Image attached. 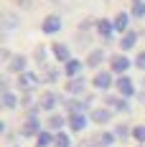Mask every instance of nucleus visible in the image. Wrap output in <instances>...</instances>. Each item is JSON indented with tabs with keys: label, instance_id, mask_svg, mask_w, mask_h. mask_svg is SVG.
<instances>
[{
	"label": "nucleus",
	"instance_id": "4468645a",
	"mask_svg": "<svg viewBox=\"0 0 145 147\" xmlns=\"http://www.w3.org/2000/svg\"><path fill=\"white\" fill-rule=\"evenodd\" d=\"M54 56H56L59 61H66V63L71 61V59H69V48H66L64 43H56V46H54Z\"/></svg>",
	"mask_w": 145,
	"mask_h": 147
},
{
	"label": "nucleus",
	"instance_id": "7ed1b4c3",
	"mask_svg": "<svg viewBox=\"0 0 145 147\" xmlns=\"http://www.w3.org/2000/svg\"><path fill=\"white\" fill-rule=\"evenodd\" d=\"M94 86L97 89H110L112 86V74L110 71H99L97 76H94Z\"/></svg>",
	"mask_w": 145,
	"mask_h": 147
},
{
	"label": "nucleus",
	"instance_id": "cd10ccee",
	"mask_svg": "<svg viewBox=\"0 0 145 147\" xmlns=\"http://www.w3.org/2000/svg\"><path fill=\"white\" fill-rule=\"evenodd\" d=\"M115 132H117V137H127V134H130V129H127V127H122V124H120V127H117Z\"/></svg>",
	"mask_w": 145,
	"mask_h": 147
},
{
	"label": "nucleus",
	"instance_id": "ddd939ff",
	"mask_svg": "<svg viewBox=\"0 0 145 147\" xmlns=\"http://www.w3.org/2000/svg\"><path fill=\"white\" fill-rule=\"evenodd\" d=\"M33 134H41L38 132V122H36V117H31L28 122H26V127H23V137H33Z\"/></svg>",
	"mask_w": 145,
	"mask_h": 147
},
{
	"label": "nucleus",
	"instance_id": "412c9836",
	"mask_svg": "<svg viewBox=\"0 0 145 147\" xmlns=\"http://www.w3.org/2000/svg\"><path fill=\"white\" fill-rule=\"evenodd\" d=\"M51 142H54L51 132H41V134H38V147H48Z\"/></svg>",
	"mask_w": 145,
	"mask_h": 147
},
{
	"label": "nucleus",
	"instance_id": "aec40b11",
	"mask_svg": "<svg viewBox=\"0 0 145 147\" xmlns=\"http://www.w3.org/2000/svg\"><path fill=\"white\" fill-rule=\"evenodd\" d=\"M41 107H44V109H54V107H56V96H54V94H46L44 99H41Z\"/></svg>",
	"mask_w": 145,
	"mask_h": 147
},
{
	"label": "nucleus",
	"instance_id": "7c9ffc66",
	"mask_svg": "<svg viewBox=\"0 0 145 147\" xmlns=\"http://www.w3.org/2000/svg\"><path fill=\"white\" fill-rule=\"evenodd\" d=\"M135 3H143V0H135Z\"/></svg>",
	"mask_w": 145,
	"mask_h": 147
},
{
	"label": "nucleus",
	"instance_id": "dca6fc26",
	"mask_svg": "<svg viewBox=\"0 0 145 147\" xmlns=\"http://www.w3.org/2000/svg\"><path fill=\"white\" fill-rule=\"evenodd\" d=\"M15 104H18V99H15L13 91H3V107L5 109H15Z\"/></svg>",
	"mask_w": 145,
	"mask_h": 147
},
{
	"label": "nucleus",
	"instance_id": "f3484780",
	"mask_svg": "<svg viewBox=\"0 0 145 147\" xmlns=\"http://www.w3.org/2000/svg\"><path fill=\"white\" fill-rule=\"evenodd\" d=\"M66 89H69L71 94H82V91H84V79H71Z\"/></svg>",
	"mask_w": 145,
	"mask_h": 147
},
{
	"label": "nucleus",
	"instance_id": "f03ea898",
	"mask_svg": "<svg viewBox=\"0 0 145 147\" xmlns=\"http://www.w3.org/2000/svg\"><path fill=\"white\" fill-rule=\"evenodd\" d=\"M117 89H120L122 96H132V94H135V86H132V81L127 76H120V79H117Z\"/></svg>",
	"mask_w": 145,
	"mask_h": 147
},
{
	"label": "nucleus",
	"instance_id": "f257e3e1",
	"mask_svg": "<svg viewBox=\"0 0 145 147\" xmlns=\"http://www.w3.org/2000/svg\"><path fill=\"white\" fill-rule=\"evenodd\" d=\"M41 28H44V33L54 36V33H59V30H61V18H59V15H46L44 23H41Z\"/></svg>",
	"mask_w": 145,
	"mask_h": 147
},
{
	"label": "nucleus",
	"instance_id": "c85d7f7f",
	"mask_svg": "<svg viewBox=\"0 0 145 147\" xmlns=\"http://www.w3.org/2000/svg\"><path fill=\"white\" fill-rule=\"evenodd\" d=\"M36 59H38V61H46V51H44V48L36 51Z\"/></svg>",
	"mask_w": 145,
	"mask_h": 147
},
{
	"label": "nucleus",
	"instance_id": "6e6552de",
	"mask_svg": "<svg viewBox=\"0 0 145 147\" xmlns=\"http://www.w3.org/2000/svg\"><path fill=\"white\" fill-rule=\"evenodd\" d=\"M112 30H115V23H110V20H99L97 23V33L102 38H112Z\"/></svg>",
	"mask_w": 145,
	"mask_h": 147
},
{
	"label": "nucleus",
	"instance_id": "423d86ee",
	"mask_svg": "<svg viewBox=\"0 0 145 147\" xmlns=\"http://www.w3.org/2000/svg\"><path fill=\"white\" fill-rule=\"evenodd\" d=\"M8 69H10L13 74H26V59H23V56H10Z\"/></svg>",
	"mask_w": 145,
	"mask_h": 147
},
{
	"label": "nucleus",
	"instance_id": "f8f14e48",
	"mask_svg": "<svg viewBox=\"0 0 145 147\" xmlns=\"http://www.w3.org/2000/svg\"><path fill=\"white\" fill-rule=\"evenodd\" d=\"M110 117H112V112H110V109H94V112H92V119H94L97 124L110 122Z\"/></svg>",
	"mask_w": 145,
	"mask_h": 147
},
{
	"label": "nucleus",
	"instance_id": "5701e85b",
	"mask_svg": "<svg viewBox=\"0 0 145 147\" xmlns=\"http://www.w3.org/2000/svg\"><path fill=\"white\" fill-rule=\"evenodd\" d=\"M48 127H51V129H61V127H64V119L59 117V114H54V117L48 119Z\"/></svg>",
	"mask_w": 145,
	"mask_h": 147
},
{
	"label": "nucleus",
	"instance_id": "a878e982",
	"mask_svg": "<svg viewBox=\"0 0 145 147\" xmlns=\"http://www.w3.org/2000/svg\"><path fill=\"white\" fill-rule=\"evenodd\" d=\"M132 134H135V140H138V142H145V127H135Z\"/></svg>",
	"mask_w": 145,
	"mask_h": 147
},
{
	"label": "nucleus",
	"instance_id": "393cba45",
	"mask_svg": "<svg viewBox=\"0 0 145 147\" xmlns=\"http://www.w3.org/2000/svg\"><path fill=\"white\" fill-rule=\"evenodd\" d=\"M99 142H102V145H104V147H110V145H112V142H115V134L104 132V134H102V137H99Z\"/></svg>",
	"mask_w": 145,
	"mask_h": 147
},
{
	"label": "nucleus",
	"instance_id": "bb28decb",
	"mask_svg": "<svg viewBox=\"0 0 145 147\" xmlns=\"http://www.w3.org/2000/svg\"><path fill=\"white\" fill-rule=\"evenodd\" d=\"M135 66L145 71V53H138V59H135Z\"/></svg>",
	"mask_w": 145,
	"mask_h": 147
},
{
	"label": "nucleus",
	"instance_id": "6ab92c4d",
	"mask_svg": "<svg viewBox=\"0 0 145 147\" xmlns=\"http://www.w3.org/2000/svg\"><path fill=\"white\" fill-rule=\"evenodd\" d=\"M107 104H112L117 112H130V107H127V102H125V99H107Z\"/></svg>",
	"mask_w": 145,
	"mask_h": 147
},
{
	"label": "nucleus",
	"instance_id": "2eb2a0df",
	"mask_svg": "<svg viewBox=\"0 0 145 147\" xmlns=\"http://www.w3.org/2000/svg\"><path fill=\"white\" fill-rule=\"evenodd\" d=\"M112 23H115V30H122V33H127V23H130V18H127L125 13H120L115 20H112Z\"/></svg>",
	"mask_w": 145,
	"mask_h": 147
},
{
	"label": "nucleus",
	"instance_id": "9d476101",
	"mask_svg": "<svg viewBox=\"0 0 145 147\" xmlns=\"http://www.w3.org/2000/svg\"><path fill=\"white\" fill-rule=\"evenodd\" d=\"M69 124H71V129L82 132V129L87 127V117H84V114H71V117H69Z\"/></svg>",
	"mask_w": 145,
	"mask_h": 147
},
{
	"label": "nucleus",
	"instance_id": "4be33fe9",
	"mask_svg": "<svg viewBox=\"0 0 145 147\" xmlns=\"http://www.w3.org/2000/svg\"><path fill=\"white\" fill-rule=\"evenodd\" d=\"M132 15H135V18H145V0L132 5Z\"/></svg>",
	"mask_w": 145,
	"mask_h": 147
},
{
	"label": "nucleus",
	"instance_id": "0eeeda50",
	"mask_svg": "<svg viewBox=\"0 0 145 147\" xmlns=\"http://www.w3.org/2000/svg\"><path fill=\"white\" fill-rule=\"evenodd\" d=\"M15 28H18V15H15V13H5V15H3V30L13 33Z\"/></svg>",
	"mask_w": 145,
	"mask_h": 147
},
{
	"label": "nucleus",
	"instance_id": "b1692460",
	"mask_svg": "<svg viewBox=\"0 0 145 147\" xmlns=\"http://www.w3.org/2000/svg\"><path fill=\"white\" fill-rule=\"evenodd\" d=\"M56 147H69V137H66L64 132L56 134Z\"/></svg>",
	"mask_w": 145,
	"mask_h": 147
},
{
	"label": "nucleus",
	"instance_id": "1a4fd4ad",
	"mask_svg": "<svg viewBox=\"0 0 145 147\" xmlns=\"http://www.w3.org/2000/svg\"><path fill=\"white\" fill-rule=\"evenodd\" d=\"M135 43H138V33H135V30H127V33L122 36V41H120L122 51H130V48H132Z\"/></svg>",
	"mask_w": 145,
	"mask_h": 147
},
{
	"label": "nucleus",
	"instance_id": "20e7f679",
	"mask_svg": "<svg viewBox=\"0 0 145 147\" xmlns=\"http://www.w3.org/2000/svg\"><path fill=\"white\" fill-rule=\"evenodd\" d=\"M18 84H20V89H33L36 84H38V76L26 71V74H20V76H18Z\"/></svg>",
	"mask_w": 145,
	"mask_h": 147
},
{
	"label": "nucleus",
	"instance_id": "9b49d317",
	"mask_svg": "<svg viewBox=\"0 0 145 147\" xmlns=\"http://www.w3.org/2000/svg\"><path fill=\"white\" fill-rule=\"evenodd\" d=\"M79 71H82V61H74V59H71L66 66H64V74H66V76H71V79H76Z\"/></svg>",
	"mask_w": 145,
	"mask_h": 147
},
{
	"label": "nucleus",
	"instance_id": "a211bd4d",
	"mask_svg": "<svg viewBox=\"0 0 145 147\" xmlns=\"http://www.w3.org/2000/svg\"><path fill=\"white\" fill-rule=\"evenodd\" d=\"M102 59H104V51H92L89 59H87V63H89V66H99Z\"/></svg>",
	"mask_w": 145,
	"mask_h": 147
},
{
	"label": "nucleus",
	"instance_id": "39448f33",
	"mask_svg": "<svg viewBox=\"0 0 145 147\" xmlns=\"http://www.w3.org/2000/svg\"><path fill=\"white\" fill-rule=\"evenodd\" d=\"M127 69H130V59H127V56H115V59H112V71L125 74Z\"/></svg>",
	"mask_w": 145,
	"mask_h": 147
},
{
	"label": "nucleus",
	"instance_id": "c756f323",
	"mask_svg": "<svg viewBox=\"0 0 145 147\" xmlns=\"http://www.w3.org/2000/svg\"><path fill=\"white\" fill-rule=\"evenodd\" d=\"M18 3H20V5H31V0H18Z\"/></svg>",
	"mask_w": 145,
	"mask_h": 147
}]
</instances>
